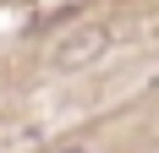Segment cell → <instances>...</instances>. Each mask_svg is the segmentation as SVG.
<instances>
[{
    "instance_id": "6da1fadb",
    "label": "cell",
    "mask_w": 159,
    "mask_h": 153,
    "mask_svg": "<svg viewBox=\"0 0 159 153\" xmlns=\"http://www.w3.org/2000/svg\"><path fill=\"white\" fill-rule=\"evenodd\" d=\"M99 49H110V28H88V33H77V38L55 44V55H49V60L61 66V71H71V66H88Z\"/></svg>"
},
{
    "instance_id": "7a4b0ae2",
    "label": "cell",
    "mask_w": 159,
    "mask_h": 153,
    "mask_svg": "<svg viewBox=\"0 0 159 153\" xmlns=\"http://www.w3.org/2000/svg\"><path fill=\"white\" fill-rule=\"evenodd\" d=\"M61 153H77V148H61Z\"/></svg>"
}]
</instances>
